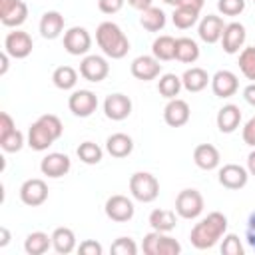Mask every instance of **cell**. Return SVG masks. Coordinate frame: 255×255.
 I'll list each match as a JSON object with an SVG mask.
<instances>
[{
  "instance_id": "42",
  "label": "cell",
  "mask_w": 255,
  "mask_h": 255,
  "mask_svg": "<svg viewBox=\"0 0 255 255\" xmlns=\"http://www.w3.org/2000/svg\"><path fill=\"white\" fill-rule=\"evenodd\" d=\"M38 120H40V122L54 133L56 139L62 137V133H64V126H62V120H60L58 116H54V114H44V116H40Z\"/></svg>"
},
{
  "instance_id": "16",
  "label": "cell",
  "mask_w": 255,
  "mask_h": 255,
  "mask_svg": "<svg viewBox=\"0 0 255 255\" xmlns=\"http://www.w3.org/2000/svg\"><path fill=\"white\" fill-rule=\"evenodd\" d=\"M104 114L108 120L122 122L131 114V100L126 94H110L104 100Z\"/></svg>"
},
{
  "instance_id": "10",
  "label": "cell",
  "mask_w": 255,
  "mask_h": 255,
  "mask_svg": "<svg viewBox=\"0 0 255 255\" xmlns=\"http://www.w3.org/2000/svg\"><path fill=\"white\" fill-rule=\"evenodd\" d=\"M20 199L30 207H38L48 199V185L40 177H30L20 185Z\"/></svg>"
},
{
  "instance_id": "38",
  "label": "cell",
  "mask_w": 255,
  "mask_h": 255,
  "mask_svg": "<svg viewBox=\"0 0 255 255\" xmlns=\"http://www.w3.org/2000/svg\"><path fill=\"white\" fill-rule=\"evenodd\" d=\"M179 253H181L179 241L159 231V239H157V245H155V255H179Z\"/></svg>"
},
{
  "instance_id": "39",
  "label": "cell",
  "mask_w": 255,
  "mask_h": 255,
  "mask_svg": "<svg viewBox=\"0 0 255 255\" xmlns=\"http://www.w3.org/2000/svg\"><path fill=\"white\" fill-rule=\"evenodd\" d=\"M110 251L114 255H135L137 253V245H135V241L131 237H118L112 243Z\"/></svg>"
},
{
  "instance_id": "26",
  "label": "cell",
  "mask_w": 255,
  "mask_h": 255,
  "mask_svg": "<svg viewBox=\"0 0 255 255\" xmlns=\"http://www.w3.org/2000/svg\"><path fill=\"white\" fill-rule=\"evenodd\" d=\"M52 247L60 255H68L76 249V235L70 227H56L52 233Z\"/></svg>"
},
{
  "instance_id": "31",
  "label": "cell",
  "mask_w": 255,
  "mask_h": 255,
  "mask_svg": "<svg viewBox=\"0 0 255 255\" xmlns=\"http://www.w3.org/2000/svg\"><path fill=\"white\" fill-rule=\"evenodd\" d=\"M165 22H167L165 12H163L161 8H157V6H151V8L143 10L141 16H139V24H141L147 32H159V30H163Z\"/></svg>"
},
{
  "instance_id": "22",
  "label": "cell",
  "mask_w": 255,
  "mask_h": 255,
  "mask_svg": "<svg viewBox=\"0 0 255 255\" xmlns=\"http://www.w3.org/2000/svg\"><path fill=\"white\" fill-rule=\"evenodd\" d=\"M215 122H217V128H219L221 133H233L239 128V124H241V110H239V106L225 104L217 112Z\"/></svg>"
},
{
  "instance_id": "36",
  "label": "cell",
  "mask_w": 255,
  "mask_h": 255,
  "mask_svg": "<svg viewBox=\"0 0 255 255\" xmlns=\"http://www.w3.org/2000/svg\"><path fill=\"white\" fill-rule=\"evenodd\" d=\"M239 70L247 80L255 82V46L243 48L239 52Z\"/></svg>"
},
{
  "instance_id": "19",
  "label": "cell",
  "mask_w": 255,
  "mask_h": 255,
  "mask_svg": "<svg viewBox=\"0 0 255 255\" xmlns=\"http://www.w3.org/2000/svg\"><path fill=\"white\" fill-rule=\"evenodd\" d=\"M189 116H191V110H189V104L181 98H173L167 102V106L163 108V120L167 126L171 128H181L189 122Z\"/></svg>"
},
{
  "instance_id": "27",
  "label": "cell",
  "mask_w": 255,
  "mask_h": 255,
  "mask_svg": "<svg viewBox=\"0 0 255 255\" xmlns=\"http://www.w3.org/2000/svg\"><path fill=\"white\" fill-rule=\"evenodd\" d=\"M149 225H151V229L161 231V233L173 231L175 225H177L175 211H171V209H153L149 213Z\"/></svg>"
},
{
  "instance_id": "43",
  "label": "cell",
  "mask_w": 255,
  "mask_h": 255,
  "mask_svg": "<svg viewBox=\"0 0 255 255\" xmlns=\"http://www.w3.org/2000/svg\"><path fill=\"white\" fill-rule=\"evenodd\" d=\"M78 253H82V255H102L104 253V247L98 241H94V239H86V241L80 243Z\"/></svg>"
},
{
  "instance_id": "14",
  "label": "cell",
  "mask_w": 255,
  "mask_h": 255,
  "mask_svg": "<svg viewBox=\"0 0 255 255\" xmlns=\"http://www.w3.org/2000/svg\"><path fill=\"white\" fill-rule=\"evenodd\" d=\"M72 167V161L66 153H60V151H52L48 153L46 157H42L40 161V171L52 179H58V177H64Z\"/></svg>"
},
{
  "instance_id": "41",
  "label": "cell",
  "mask_w": 255,
  "mask_h": 255,
  "mask_svg": "<svg viewBox=\"0 0 255 255\" xmlns=\"http://www.w3.org/2000/svg\"><path fill=\"white\" fill-rule=\"evenodd\" d=\"M217 10L223 16H239L245 10V0H217Z\"/></svg>"
},
{
  "instance_id": "53",
  "label": "cell",
  "mask_w": 255,
  "mask_h": 255,
  "mask_svg": "<svg viewBox=\"0 0 255 255\" xmlns=\"http://www.w3.org/2000/svg\"><path fill=\"white\" fill-rule=\"evenodd\" d=\"M8 58H10L8 52H2V54H0V64H2V66H0V76H4L6 70H8Z\"/></svg>"
},
{
  "instance_id": "11",
  "label": "cell",
  "mask_w": 255,
  "mask_h": 255,
  "mask_svg": "<svg viewBox=\"0 0 255 255\" xmlns=\"http://www.w3.org/2000/svg\"><path fill=\"white\" fill-rule=\"evenodd\" d=\"M104 209H106V215H108L112 221H118V223L129 221V219L133 217V211H135L133 201H131L129 197H126V195H120V193L108 197Z\"/></svg>"
},
{
  "instance_id": "24",
  "label": "cell",
  "mask_w": 255,
  "mask_h": 255,
  "mask_svg": "<svg viewBox=\"0 0 255 255\" xmlns=\"http://www.w3.org/2000/svg\"><path fill=\"white\" fill-rule=\"evenodd\" d=\"M181 84H183V88H185L187 92L195 94V92L205 90L207 84H211V78H209V74H207L203 68L193 66V68H189V70L183 72V76H181Z\"/></svg>"
},
{
  "instance_id": "29",
  "label": "cell",
  "mask_w": 255,
  "mask_h": 255,
  "mask_svg": "<svg viewBox=\"0 0 255 255\" xmlns=\"http://www.w3.org/2000/svg\"><path fill=\"white\" fill-rule=\"evenodd\" d=\"M199 58V46L191 38H175V60L183 64H193Z\"/></svg>"
},
{
  "instance_id": "48",
  "label": "cell",
  "mask_w": 255,
  "mask_h": 255,
  "mask_svg": "<svg viewBox=\"0 0 255 255\" xmlns=\"http://www.w3.org/2000/svg\"><path fill=\"white\" fill-rule=\"evenodd\" d=\"M128 4H129L131 8H135V10L143 12V10H147V8H151V6H153V0H128Z\"/></svg>"
},
{
  "instance_id": "45",
  "label": "cell",
  "mask_w": 255,
  "mask_h": 255,
  "mask_svg": "<svg viewBox=\"0 0 255 255\" xmlns=\"http://www.w3.org/2000/svg\"><path fill=\"white\" fill-rule=\"evenodd\" d=\"M241 137H243V141L247 143V145H251V147H255V116L243 126V131H241Z\"/></svg>"
},
{
  "instance_id": "18",
  "label": "cell",
  "mask_w": 255,
  "mask_h": 255,
  "mask_svg": "<svg viewBox=\"0 0 255 255\" xmlns=\"http://www.w3.org/2000/svg\"><path fill=\"white\" fill-rule=\"evenodd\" d=\"M211 90L217 98H231L239 90V80L231 70H219L211 76Z\"/></svg>"
},
{
  "instance_id": "2",
  "label": "cell",
  "mask_w": 255,
  "mask_h": 255,
  "mask_svg": "<svg viewBox=\"0 0 255 255\" xmlns=\"http://www.w3.org/2000/svg\"><path fill=\"white\" fill-rule=\"evenodd\" d=\"M96 42L112 60H122L129 52V40L116 22H102L96 28Z\"/></svg>"
},
{
  "instance_id": "37",
  "label": "cell",
  "mask_w": 255,
  "mask_h": 255,
  "mask_svg": "<svg viewBox=\"0 0 255 255\" xmlns=\"http://www.w3.org/2000/svg\"><path fill=\"white\" fill-rule=\"evenodd\" d=\"M24 143H28V141L24 139V133H22L20 129H14V131H10L8 135L0 137V147H2L6 153H16V151H20Z\"/></svg>"
},
{
  "instance_id": "17",
  "label": "cell",
  "mask_w": 255,
  "mask_h": 255,
  "mask_svg": "<svg viewBox=\"0 0 255 255\" xmlns=\"http://www.w3.org/2000/svg\"><path fill=\"white\" fill-rule=\"evenodd\" d=\"M223 30H225V22L221 16H215V14H207L199 20V26H197V36L205 42V44H215L221 40L223 36Z\"/></svg>"
},
{
  "instance_id": "40",
  "label": "cell",
  "mask_w": 255,
  "mask_h": 255,
  "mask_svg": "<svg viewBox=\"0 0 255 255\" xmlns=\"http://www.w3.org/2000/svg\"><path fill=\"white\" fill-rule=\"evenodd\" d=\"M221 253L223 255H243L245 249L241 245V239L235 233H225L223 243H221Z\"/></svg>"
},
{
  "instance_id": "54",
  "label": "cell",
  "mask_w": 255,
  "mask_h": 255,
  "mask_svg": "<svg viewBox=\"0 0 255 255\" xmlns=\"http://www.w3.org/2000/svg\"><path fill=\"white\" fill-rule=\"evenodd\" d=\"M165 4H169V6H173V8H177V6H181V2L183 0H163Z\"/></svg>"
},
{
  "instance_id": "21",
  "label": "cell",
  "mask_w": 255,
  "mask_h": 255,
  "mask_svg": "<svg viewBox=\"0 0 255 255\" xmlns=\"http://www.w3.org/2000/svg\"><path fill=\"white\" fill-rule=\"evenodd\" d=\"M54 141H56L54 133H52L40 120H36V122L30 126V129H28V145H30L34 151H44V149H48Z\"/></svg>"
},
{
  "instance_id": "46",
  "label": "cell",
  "mask_w": 255,
  "mask_h": 255,
  "mask_svg": "<svg viewBox=\"0 0 255 255\" xmlns=\"http://www.w3.org/2000/svg\"><path fill=\"white\" fill-rule=\"evenodd\" d=\"M14 129H16V124H14L12 116H10L8 112H2V114H0V137L8 135V133L14 131Z\"/></svg>"
},
{
  "instance_id": "52",
  "label": "cell",
  "mask_w": 255,
  "mask_h": 255,
  "mask_svg": "<svg viewBox=\"0 0 255 255\" xmlns=\"http://www.w3.org/2000/svg\"><path fill=\"white\" fill-rule=\"evenodd\" d=\"M247 171L249 175H255V149L247 155Z\"/></svg>"
},
{
  "instance_id": "55",
  "label": "cell",
  "mask_w": 255,
  "mask_h": 255,
  "mask_svg": "<svg viewBox=\"0 0 255 255\" xmlns=\"http://www.w3.org/2000/svg\"><path fill=\"white\" fill-rule=\"evenodd\" d=\"M253 2H255V0H253Z\"/></svg>"
},
{
  "instance_id": "4",
  "label": "cell",
  "mask_w": 255,
  "mask_h": 255,
  "mask_svg": "<svg viewBox=\"0 0 255 255\" xmlns=\"http://www.w3.org/2000/svg\"><path fill=\"white\" fill-rule=\"evenodd\" d=\"M203 195L197 189H181L175 197V213L183 219H197L203 213Z\"/></svg>"
},
{
  "instance_id": "34",
  "label": "cell",
  "mask_w": 255,
  "mask_h": 255,
  "mask_svg": "<svg viewBox=\"0 0 255 255\" xmlns=\"http://www.w3.org/2000/svg\"><path fill=\"white\" fill-rule=\"evenodd\" d=\"M181 88H183L181 78L175 76V74H163V76L159 78V82H157V92H159L163 98H167V100L177 98L179 92H181Z\"/></svg>"
},
{
  "instance_id": "8",
  "label": "cell",
  "mask_w": 255,
  "mask_h": 255,
  "mask_svg": "<svg viewBox=\"0 0 255 255\" xmlns=\"http://www.w3.org/2000/svg\"><path fill=\"white\" fill-rule=\"evenodd\" d=\"M28 18V6L24 0H0V22L8 28H18Z\"/></svg>"
},
{
  "instance_id": "47",
  "label": "cell",
  "mask_w": 255,
  "mask_h": 255,
  "mask_svg": "<svg viewBox=\"0 0 255 255\" xmlns=\"http://www.w3.org/2000/svg\"><path fill=\"white\" fill-rule=\"evenodd\" d=\"M245 239H247V245L251 249H255V209L249 213L247 217V227H245Z\"/></svg>"
},
{
  "instance_id": "51",
  "label": "cell",
  "mask_w": 255,
  "mask_h": 255,
  "mask_svg": "<svg viewBox=\"0 0 255 255\" xmlns=\"http://www.w3.org/2000/svg\"><path fill=\"white\" fill-rule=\"evenodd\" d=\"M181 4H183V6H189V8H193V10H197V12H201V8H203V4H205V0H183Z\"/></svg>"
},
{
  "instance_id": "25",
  "label": "cell",
  "mask_w": 255,
  "mask_h": 255,
  "mask_svg": "<svg viewBox=\"0 0 255 255\" xmlns=\"http://www.w3.org/2000/svg\"><path fill=\"white\" fill-rule=\"evenodd\" d=\"M106 149L112 157H128L133 149V139L128 135V133H112L108 139H106Z\"/></svg>"
},
{
  "instance_id": "20",
  "label": "cell",
  "mask_w": 255,
  "mask_h": 255,
  "mask_svg": "<svg viewBox=\"0 0 255 255\" xmlns=\"http://www.w3.org/2000/svg\"><path fill=\"white\" fill-rule=\"evenodd\" d=\"M193 161L199 169H205V171H211L215 167H219V161H221V153L219 149L213 145V143H199L195 145L193 149Z\"/></svg>"
},
{
  "instance_id": "30",
  "label": "cell",
  "mask_w": 255,
  "mask_h": 255,
  "mask_svg": "<svg viewBox=\"0 0 255 255\" xmlns=\"http://www.w3.org/2000/svg\"><path fill=\"white\" fill-rule=\"evenodd\" d=\"M151 56H155L159 62L175 60V38H171L167 34L157 36L151 44Z\"/></svg>"
},
{
  "instance_id": "28",
  "label": "cell",
  "mask_w": 255,
  "mask_h": 255,
  "mask_svg": "<svg viewBox=\"0 0 255 255\" xmlns=\"http://www.w3.org/2000/svg\"><path fill=\"white\" fill-rule=\"evenodd\" d=\"M52 247V235L44 231H32L24 239V251L28 255H44Z\"/></svg>"
},
{
  "instance_id": "15",
  "label": "cell",
  "mask_w": 255,
  "mask_h": 255,
  "mask_svg": "<svg viewBox=\"0 0 255 255\" xmlns=\"http://www.w3.org/2000/svg\"><path fill=\"white\" fill-rule=\"evenodd\" d=\"M129 70H131V76L135 80L149 82V80H155L161 74V64L155 56H137L131 62Z\"/></svg>"
},
{
  "instance_id": "6",
  "label": "cell",
  "mask_w": 255,
  "mask_h": 255,
  "mask_svg": "<svg viewBox=\"0 0 255 255\" xmlns=\"http://www.w3.org/2000/svg\"><path fill=\"white\" fill-rule=\"evenodd\" d=\"M32 48H34V42L30 34L24 30H12L4 38V52H8L10 58H16V60L28 58L32 54Z\"/></svg>"
},
{
  "instance_id": "50",
  "label": "cell",
  "mask_w": 255,
  "mask_h": 255,
  "mask_svg": "<svg viewBox=\"0 0 255 255\" xmlns=\"http://www.w3.org/2000/svg\"><path fill=\"white\" fill-rule=\"evenodd\" d=\"M10 243V231H8V227H0V247H6Z\"/></svg>"
},
{
  "instance_id": "49",
  "label": "cell",
  "mask_w": 255,
  "mask_h": 255,
  "mask_svg": "<svg viewBox=\"0 0 255 255\" xmlns=\"http://www.w3.org/2000/svg\"><path fill=\"white\" fill-rule=\"evenodd\" d=\"M243 100H245L249 106H253V108H255V82H253V84H249V86L243 90Z\"/></svg>"
},
{
  "instance_id": "12",
  "label": "cell",
  "mask_w": 255,
  "mask_h": 255,
  "mask_svg": "<svg viewBox=\"0 0 255 255\" xmlns=\"http://www.w3.org/2000/svg\"><path fill=\"white\" fill-rule=\"evenodd\" d=\"M217 179L227 189H243L249 181V171H247V167H243L239 163H225L219 169Z\"/></svg>"
},
{
  "instance_id": "9",
  "label": "cell",
  "mask_w": 255,
  "mask_h": 255,
  "mask_svg": "<svg viewBox=\"0 0 255 255\" xmlns=\"http://www.w3.org/2000/svg\"><path fill=\"white\" fill-rule=\"evenodd\" d=\"M110 74V64L104 56H96V54H90L86 56L82 62H80V76L88 82H102L106 80Z\"/></svg>"
},
{
  "instance_id": "32",
  "label": "cell",
  "mask_w": 255,
  "mask_h": 255,
  "mask_svg": "<svg viewBox=\"0 0 255 255\" xmlns=\"http://www.w3.org/2000/svg\"><path fill=\"white\" fill-rule=\"evenodd\" d=\"M197 20H199V12H197V10H193V8H189V6H183V4L177 6V8H173L171 22H173L175 28L187 30V28H191L193 24H197Z\"/></svg>"
},
{
  "instance_id": "13",
  "label": "cell",
  "mask_w": 255,
  "mask_h": 255,
  "mask_svg": "<svg viewBox=\"0 0 255 255\" xmlns=\"http://www.w3.org/2000/svg\"><path fill=\"white\" fill-rule=\"evenodd\" d=\"M247 32L245 26L241 22H229L225 24L223 36H221V48L225 54H239V50H243Z\"/></svg>"
},
{
  "instance_id": "33",
  "label": "cell",
  "mask_w": 255,
  "mask_h": 255,
  "mask_svg": "<svg viewBox=\"0 0 255 255\" xmlns=\"http://www.w3.org/2000/svg\"><path fill=\"white\" fill-rule=\"evenodd\" d=\"M52 82L58 90H72L78 84V72L72 66H58L52 74Z\"/></svg>"
},
{
  "instance_id": "35",
  "label": "cell",
  "mask_w": 255,
  "mask_h": 255,
  "mask_svg": "<svg viewBox=\"0 0 255 255\" xmlns=\"http://www.w3.org/2000/svg\"><path fill=\"white\" fill-rule=\"evenodd\" d=\"M76 153H78L80 161L86 163V165H96V163H100V161H102V155H104L102 147H100L98 143H94V141H82V143L78 145Z\"/></svg>"
},
{
  "instance_id": "3",
  "label": "cell",
  "mask_w": 255,
  "mask_h": 255,
  "mask_svg": "<svg viewBox=\"0 0 255 255\" xmlns=\"http://www.w3.org/2000/svg\"><path fill=\"white\" fill-rule=\"evenodd\" d=\"M129 193L141 203H151L159 195V181L149 171H135L129 177Z\"/></svg>"
},
{
  "instance_id": "5",
  "label": "cell",
  "mask_w": 255,
  "mask_h": 255,
  "mask_svg": "<svg viewBox=\"0 0 255 255\" xmlns=\"http://www.w3.org/2000/svg\"><path fill=\"white\" fill-rule=\"evenodd\" d=\"M92 48V36L84 26H72L64 32V50L72 56H84Z\"/></svg>"
},
{
  "instance_id": "1",
  "label": "cell",
  "mask_w": 255,
  "mask_h": 255,
  "mask_svg": "<svg viewBox=\"0 0 255 255\" xmlns=\"http://www.w3.org/2000/svg\"><path fill=\"white\" fill-rule=\"evenodd\" d=\"M227 231V217L219 211H211L207 213V217H203L199 223H195V227L189 233L191 245L199 251L203 249H211Z\"/></svg>"
},
{
  "instance_id": "23",
  "label": "cell",
  "mask_w": 255,
  "mask_h": 255,
  "mask_svg": "<svg viewBox=\"0 0 255 255\" xmlns=\"http://www.w3.org/2000/svg\"><path fill=\"white\" fill-rule=\"evenodd\" d=\"M64 32V16L58 10H48L40 18V34L46 40H56Z\"/></svg>"
},
{
  "instance_id": "44",
  "label": "cell",
  "mask_w": 255,
  "mask_h": 255,
  "mask_svg": "<svg viewBox=\"0 0 255 255\" xmlns=\"http://www.w3.org/2000/svg\"><path fill=\"white\" fill-rule=\"evenodd\" d=\"M126 0H98V8L104 14H116L124 8Z\"/></svg>"
},
{
  "instance_id": "7",
  "label": "cell",
  "mask_w": 255,
  "mask_h": 255,
  "mask_svg": "<svg viewBox=\"0 0 255 255\" xmlns=\"http://www.w3.org/2000/svg\"><path fill=\"white\" fill-rule=\"evenodd\" d=\"M68 108L76 118H90L98 108V96L92 90H76L68 98Z\"/></svg>"
}]
</instances>
